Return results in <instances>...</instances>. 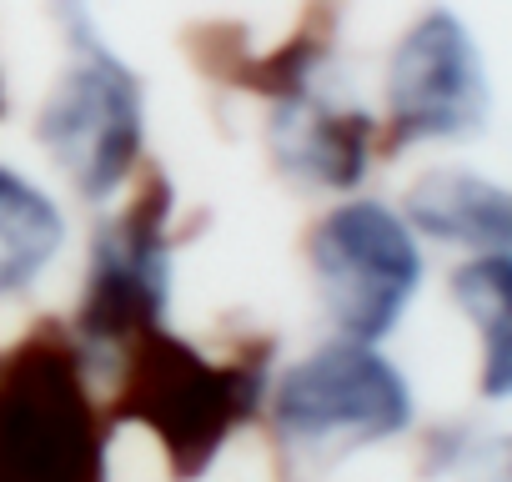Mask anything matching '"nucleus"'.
<instances>
[{"instance_id": "20e7f679", "label": "nucleus", "mask_w": 512, "mask_h": 482, "mask_svg": "<svg viewBox=\"0 0 512 482\" xmlns=\"http://www.w3.org/2000/svg\"><path fill=\"white\" fill-rule=\"evenodd\" d=\"M262 407L272 412L277 437L302 457H347L392 442L417 417V397L397 362L347 337L292 362Z\"/></svg>"}, {"instance_id": "423d86ee", "label": "nucleus", "mask_w": 512, "mask_h": 482, "mask_svg": "<svg viewBox=\"0 0 512 482\" xmlns=\"http://www.w3.org/2000/svg\"><path fill=\"white\" fill-rule=\"evenodd\" d=\"M307 262L337 337L367 347L397 332L422 287V241L397 206L372 196H347L312 226Z\"/></svg>"}, {"instance_id": "9b49d317", "label": "nucleus", "mask_w": 512, "mask_h": 482, "mask_svg": "<svg viewBox=\"0 0 512 482\" xmlns=\"http://www.w3.org/2000/svg\"><path fill=\"white\" fill-rule=\"evenodd\" d=\"M452 302L482 342V397L502 402L512 392V262L467 257L452 272Z\"/></svg>"}, {"instance_id": "7ed1b4c3", "label": "nucleus", "mask_w": 512, "mask_h": 482, "mask_svg": "<svg viewBox=\"0 0 512 482\" xmlns=\"http://www.w3.org/2000/svg\"><path fill=\"white\" fill-rule=\"evenodd\" d=\"M71 66L51 86L36 136L61 176L86 201H111L146 151V91L141 76L106 46L91 0H61Z\"/></svg>"}, {"instance_id": "39448f33", "label": "nucleus", "mask_w": 512, "mask_h": 482, "mask_svg": "<svg viewBox=\"0 0 512 482\" xmlns=\"http://www.w3.org/2000/svg\"><path fill=\"white\" fill-rule=\"evenodd\" d=\"M171 186L151 176L116 216L101 221L91 241V267L81 287V307L66 327L91 377L151 327L166 322L171 307Z\"/></svg>"}, {"instance_id": "1a4fd4ad", "label": "nucleus", "mask_w": 512, "mask_h": 482, "mask_svg": "<svg viewBox=\"0 0 512 482\" xmlns=\"http://www.w3.org/2000/svg\"><path fill=\"white\" fill-rule=\"evenodd\" d=\"M402 221L417 241H442L467 257H507L512 247V196L482 171H422L402 196Z\"/></svg>"}, {"instance_id": "f257e3e1", "label": "nucleus", "mask_w": 512, "mask_h": 482, "mask_svg": "<svg viewBox=\"0 0 512 482\" xmlns=\"http://www.w3.org/2000/svg\"><path fill=\"white\" fill-rule=\"evenodd\" d=\"M106 422L146 427L181 482L201 477L221 447L262 412L272 372L251 357H206L166 322L141 332L111 367Z\"/></svg>"}, {"instance_id": "9d476101", "label": "nucleus", "mask_w": 512, "mask_h": 482, "mask_svg": "<svg viewBox=\"0 0 512 482\" xmlns=\"http://www.w3.org/2000/svg\"><path fill=\"white\" fill-rule=\"evenodd\" d=\"M66 247L61 206L21 171L0 161V297L31 292Z\"/></svg>"}, {"instance_id": "0eeeda50", "label": "nucleus", "mask_w": 512, "mask_h": 482, "mask_svg": "<svg viewBox=\"0 0 512 482\" xmlns=\"http://www.w3.org/2000/svg\"><path fill=\"white\" fill-rule=\"evenodd\" d=\"M487 116L492 81L477 36L447 6L422 11L387 61V151L482 136Z\"/></svg>"}, {"instance_id": "f03ea898", "label": "nucleus", "mask_w": 512, "mask_h": 482, "mask_svg": "<svg viewBox=\"0 0 512 482\" xmlns=\"http://www.w3.org/2000/svg\"><path fill=\"white\" fill-rule=\"evenodd\" d=\"M106 427L66 332L41 327L0 352V482H106Z\"/></svg>"}, {"instance_id": "6e6552de", "label": "nucleus", "mask_w": 512, "mask_h": 482, "mask_svg": "<svg viewBox=\"0 0 512 482\" xmlns=\"http://www.w3.org/2000/svg\"><path fill=\"white\" fill-rule=\"evenodd\" d=\"M267 136H272V156L292 181L317 191H352L367 176L377 121L347 96H337L322 76H312L307 86L277 101Z\"/></svg>"}, {"instance_id": "f8f14e48", "label": "nucleus", "mask_w": 512, "mask_h": 482, "mask_svg": "<svg viewBox=\"0 0 512 482\" xmlns=\"http://www.w3.org/2000/svg\"><path fill=\"white\" fill-rule=\"evenodd\" d=\"M492 482H502V477H492Z\"/></svg>"}]
</instances>
